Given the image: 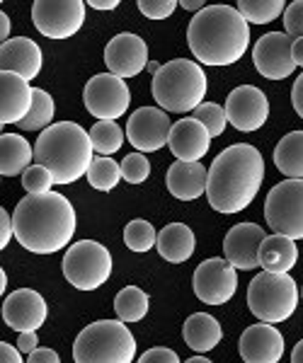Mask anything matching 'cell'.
I'll use <instances>...</instances> for the list:
<instances>
[{
    "instance_id": "28",
    "label": "cell",
    "mask_w": 303,
    "mask_h": 363,
    "mask_svg": "<svg viewBox=\"0 0 303 363\" xmlns=\"http://www.w3.org/2000/svg\"><path fill=\"white\" fill-rule=\"evenodd\" d=\"M275 165L289 179H303V131L287 133L275 148Z\"/></svg>"
},
{
    "instance_id": "13",
    "label": "cell",
    "mask_w": 303,
    "mask_h": 363,
    "mask_svg": "<svg viewBox=\"0 0 303 363\" xmlns=\"http://www.w3.org/2000/svg\"><path fill=\"white\" fill-rule=\"evenodd\" d=\"M294 39L287 32H267L253 46V63L267 80H284L296 70Z\"/></svg>"
},
{
    "instance_id": "46",
    "label": "cell",
    "mask_w": 303,
    "mask_h": 363,
    "mask_svg": "<svg viewBox=\"0 0 303 363\" xmlns=\"http://www.w3.org/2000/svg\"><path fill=\"white\" fill-rule=\"evenodd\" d=\"M0 39H3V44L10 42V15L0 13Z\"/></svg>"
},
{
    "instance_id": "3",
    "label": "cell",
    "mask_w": 303,
    "mask_h": 363,
    "mask_svg": "<svg viewBox=\"0 0 303 363\" xmlns=\"http://www.w3.org/2000/svg\"><path fill=\"white\" fill-rule=\"evenodd\" d=\"M187 44L202 66H233L250 46L246 17L231 5H206L189 20Z\"/></svg>"
},
{
    "instance_id": "6",
    "label": "cell",
    "mask_w": 303,
    "mask_h": 363,
    "mask_svg": "<svg viewBox=\"0 0 303 363\" xmlns=\"http://www.w3.org/2000/svg\"><path fill=\"white\" fill-rule=\"evenodd\" d=\"M136 339L121 320H97L73 342L75 363H133Z\"/></svg>"
},
{
    "instance_id": "36",
    "label": "cell",
    "mask_w": 303,
    "mask_h": 363,
    "mask_svg": "<svg viewBox=\"0 0 303 363\" xmlns=\"http://www.w3.org/2000/svg\"><path fill=\"white\" fill-rule=\"evenodd\" d=\"M54 184V174L44 165H37V162L32 167H27L25 174H22V186L27 189V194H46Z\"/></svg>"
},
{
    "instance_id": "14",
    "label": "cell",
    "mask_w": 303,
    "mask_h": 363,
    "mask_svg": "<svg viewBox=\"0 0 303 363\" xmlns=\"http://www.w3.org/2000/svg\"><path fill=\"white\" fill-rule=\"evenodd\" d=\"M170 116L160 107H141L126 121V138L138 153H155L170 143Z\"/></svg>"
},
{
    "instance_id": "34",
    "label": "cell",
    "mask_w": 303,
    "mask_h": 363,
    "mask_svg": "<svg viewBox=\"0 0 303 363\" xmlns=\"http://www.w3.org/2000/svg\"><path fill=\"white\" fill-rule=\"evenodd\" d=\"M124 242L126 247L131 252H148L153 250L155 245H158V233H155V228L148 223V220H129L124 228Z\"/></svg>"
},
{
    "instance_id": "22",
    "label": "cell",
    "mask_w": 303,
    "mask_h": 363,
    "mask_svg": "<svg viewBox=\"0 0 303 363\" xmlns=\"http://www.w3.org/2000/svg\"><path fill=\"white\" fill-rule=\"evenodd\" d=\"M34 102V87L17 73H0V124L25 121Z\"/></svg>"
},
{
    "instance_id": "21",
    "label": "cell",
    "mask_w": 303,
    "mask_h": 363,
    "mask_svg": "<svg viewBox=\"0 0 303 363\" xmlns=\"http://www.w3.org/2000/svg\"><path fill=\"white\" fill-rule=\"evenodd\" d=\"M44 56L37 42L27 37H15L0 46V68L3 73H17L27 83L42 73Z\"/></svg>"
},
{
    "instance_id": "4",
    "label": "cell",
    "mask_w": 303,
    "mask_h": 363,
    "mask_svg": "<svg viewBox=\"0 0 303 363\" xmlns=\"http://www.w3.org/2000/svg\"><path fill=\"white\" fill-rule=\"evenodd\" d=\"M92 160H95V148L90 133L75 121L51 124L39 133L34 143V162L49 169L58 186L73 184L87 174Z\"/></svg>"
},
{
    "instance_id": "15",
    "label": "cell",
    "mask_w": 303,
    "mask_h": 363,
    "mask_svg": "<svg viewBox=\"0 0 303 363\" xmlns=\"http://www.w3.org/2000/svg\"><path fill=\"white\" fill-rule=\"evenodd\" d=\"M226 114H228V124L236 131L253 133L267 124L270 116V99L265 92L255 85H241L231 92L226 99Z\"/></svg>"
},
{
    "instance_id": "25",
    "label": "cell",
    "mask_w": 303,
    "mask_h": 363,
    "mask_svg": "<svg viewBox=\"0 0 303 363\" xmlns=\"http://www.w3.org/2000/svg\"><path fill=\"white\" fill-rule=\"evenodd\" d=\"M194 245L197 238L184 223H170L158 233V255L170 264H182L194 255Z\"/></svg>"
},
{
    "instance_id": "51",
    "label": "cell",
    "mask_w": 303,
    "mask_h": 363,
    "mask_svg": "<svg viewBox=\"0 0 303 363\" xmlns=\"http://www.w3.org/2000/svg\"><path fill=\"white\" fill-rule=\"evenodd\" d=\"M184 363H214V361H209V359H204V356L199 354V356H192V359H187Z\"/></svg>"
},
{
    "instance_id": "41",
    "label": "cell",
    "mask_w": 303,
    "mask_h": 363,
    "mask_svg": "<svg viewBox=\"0 0 303 363\" xmlns=\"http://www.w3.org/2000/svg\"><path fill=\"white\" fill-rule=\"evenodd\" d=\"M15 235V225H13V216L5 208H0V247H8L10 240Z\"/></svg>"
},
{
    "instance_id": "31",
    "label": "cell",
    "mask_w": 303,
    "mask_h": 363,
    "mask_svg": "<svg viewBox=\"0 0 303 363\" xmlns=\"http://www.w3.org/2000/svg\"><path fill=\"white\" fill-rule=\"evenodd\" d=\"M284 10L287 5L282 0H238V13L248 25H270L279 15L284 17Z\"/></svg>"
},
{
    "instance_id": "33",
    "label": "cell",
    "mask_w": 303,
    "mask_h": 363,
    "mask_svg": "<svg viewBox=\"0 0 303 363\" xmlns=\"http://www.w3.org/2000/svg\"><path fill=\"white\" fill-rule=\"evenodd\" d=\"M121 179V165L112 157L97 155L92 160L90 169H87V182H90L92 189L97 191H112Z\"/></svg>"
},
{
    "instance_id": "1",
    "label": "cell",
    "mask_w": 303,
    "mask_h": 363,
    "mask_svg": "<svg viewBox=\"0 0 303 363\" xmlns=\"http://www.w3.org/2000/svg\"><path fill=\"white\" fill-rule=\"evenodd\" d=\"M265 179V157L255 145L236 143L214 157L209 167L206 199L219 213H241L258 196Z\"/></svg>"
},
{
    "instance_id": "40",
    "label": "cell",
    "mask_w": 303,
    "mask_h": 363,
    "mask_svg": "<svg viewBox=\"0 0 303 363\" xmlns=\"http://www.w3.org/2000/svg\"><path fill=\"white\" fill-rule=\"evenodd\" d=\"M136 363H180V356L167 347H153L141 354V359Z\"/></svg>"
},
{
    "instance_id": "30",
    "label": "cell",
    "mask_w": 303,
    "mask_h": 363,
    "mask_svg": "<svg viewBox=\"0 0 303 363\" xmlns=\"http://www.w3.org/2000/svg\"><path fill=\"white\" fill-rule=\"evenodd\" d=\"M54 114H56V104H54V97L44 90V87H34V102H32V109L29 114L25 116V121H20L17 128L20 131H46L54 121Z\"/></svg>"
},
{
    "instance_id": "44",
    "label": "cell",
    "mask_w": 303,
    "mask_h": 363,
    "mask_svg": "<svg viewBox=\"0 0 303 363\" xmlns=\"http://www.w3.org/2000/svg\"><path fill=\"white\" fill-rule=\"evenodd\" d=\"M0 363H25L22 361V351L13 344L3 342L0 344Z\"/></svg>"
},
{
    "instance_id": "2",
    "label": "cell",
    "mask_w": 303,
    "mask_h": 363,
    "mask_svg": "<svg viewBox=\"0 0 303 363\" xmlns=\"http://www.w3.org/2000/svg\"><path fill=\"white\" fill-rule=\"evenodd\" d=\"M15 240L34 255H54L75 235V211L63 194H27L13 211Z\"/></svg>"
},
{
    "instance_id": "49",
    "label": "cell",
    "mask_w": 303,
    "mask_h": 363,
    "mask_svg": "<svg viewBox=\"0 0 303 363\" xmlns=\"http://www.w3.org/2000/svg\"><path fill=\"white\" fill-rule=\"evenodd\" d=\"M294 61L296 66H303V39H294Z\"/></svg>"
},
{
    "instance_id": "5",
    "label": "cell",
    "mask_w": 303,
    "mask_h": 363,
    "mask_svg": "<svg viewBox=\"0 0 303 363\" xmlns=\"http://www.w3.org/2000/svg\"><path fill=\"white\" fill-rule=\"evenodd\" d=\"M150 92L162 112L194 114L206 95V73L199 63L187 58H172L153 75Z\"/></svg>"
},
{
    "instance_id": "29",
    "label": "cell",
    "mask_w": 303,
    "mask_h": 363,
    "mask_svg": "<svg viewBox=\"0 0 303 363\" xmlns=\"http://www.w3.org/2000/svg\"><path fill=\"white\" fill-rule=\"evenodd\" d=\"M150 298L138 286H126L114 298V313L121 322H141L148 315Z\"/></svg>"
},
{
    "instance_id": "27",
    "label": "cell",
    "mask_w": 303,
    "mask_h": 363,
    "mask_svg": "<svg viewBox=\"0 0 303 363\" xmlns=\"http://www.w3.org/2000/svg\"><path fill=\"white\" fill-rule=\"evenodd\" d=\"M34 148L20 133H3L0 138V174L3 177H17L32 167Z\"/></svg>"
},
{
    "instance_id": "17",
    "label": "cell",
    "mask_w": 303,
    "mask_h": 363,
    "mask_svg": "<svg viewBox=\"0 0 303 363\" xmlns=\"http://www.w3.org/2000/svg\"><path fill=\"white\" fill-rule=\"evenodd\" d=\"M49 308L39 291L34 289H20L10 294L3 303V320L10 330L15 332H37L46 322Z\"/></svg>"
},
{
    "instance_id": "43",
    "label": "cell",
    "mask_w": 303,
    "mask_h": 363,
    "mask_svg": "<svg viewBox=\"0 0 303 363\" xmlns=\"http://www.w3.org/2000/svg\"><path fill=\"white\" fill-rule=\"evenodd\" d=\"M27 363H61V359H58V354L54 349L39 347L37 351H32V354H29Z\"/></svg>"
},
{
    "instance_id": "7",
    "label": "cell",
    "mask_w": 303,
    "mask_h": 363,
    "mask_svg": "<svg viewBox=\"0 0 303 363\" xmlns=\"http://www.w3.org/2000/svg\"><path fill=\"white\" fill-rule=\"evenodd\" d=\"M299 306V289L289 274L260 272L248 286V308L260 322H287Z\"/></svg>"
},
{
    "instance_id": "18",
    "label": "cell",
    "mask_w": 303,
    "mask_h": 363,
    "mask_svg": "<svg viewBox=\"0 0 303 363\" xmlns=\"http://www.w3.org/2000/svg\"><path fill=\"white\" fill-rule=\"evenodd\" d=\"M267 233L258 223H238L233 225L224 238L226 259L236 269L253 272L260 267V247L265 242Z\"/></svg>"
},
{
    "instance_id": "9",
    "label": "cell",
    "mask_w": 303,
    "mask_h": 363,
    "mask_svg": "<svg viewBox=\"0 0 303 363\" xmlns=\"http://www.w3.org/2000/svg\"><path fill=\"white\" fill-rule=\"evenodd\" d=\"M265 218L275 235L303 240V179H284L265 199Z\"/></svg>"
},
{
    "instance_id": "20",
    "label": "cell",
    "mask_w": 303,
    "mask_h": 363,
    "mask_svg": "<svg viewBox=\"0 0 303 363\" xmlns=\"http://www.w3.org/2000/svg\"><path fill=\"white\" fill-rule=\"evenodd\" d=\"M167 145H170L172 155L180 162H199L209 153L211 133L206 131L202 121H197L194 116H187V119H180L177 124H172Z\"/></svg>"
},
{
    "instance_id": "11",
    "label": "cell",
    "mask_w": 303,
    "mask_h": 363,
    "mask_svg": "<svg viewBox=\"0 0 303 363\" xmlns=\"http://www.w3.org/2000/svg\"><path fill=\"white\" fill-rule=\"evenodd\" d=\"M32 22L44 37L68 39L83 29V0H37L32 5Z\"/></svg>"
},
{
    "instance_id": "37",
    "label": "cell",
    "mask_w": 303,
    "mask_h": 363,
    "mask_svg": "<svg viewBox=\"0 0 303 363\" xmlns=\"http://www.w3.org/2000/svg\"><path fill=\"white\" fill-rule=\"evenodd\" d=\"M150 177V162L143 153H129L121 160V179L129 184H141Z\"/></svg>"
},
{
    "instance_id": "32",
    "label": "cell",
    "mask_w": 303,
    "mask_h": 363,
    "mask_svg": "<svg viewBox=\"0 0 303 363\" xmlns=\"http://www.w3.org/2000/svg\"><path fill=\"white\" fill-rule=\"evenodd\" d=\"M87 133H90L95 153L102 157L114 155L116 150H121V143H124V133H121V126L116 121H97Z\"/></svg>"
},
{
    "instance_id": "38",
    "label": "cell",
    "mask_w": 303,
    "mask_h": 363,
    "mask_svg": "<svg viewBox=\"0 0 303 363\" xmlns=\"http://www.w3.org/2000/svg\"><path fill=\"white\" fill-rule=\"evenodd\" d=\"M284 32L291 39H303V0H294L284 10Z\"/></svg>"
},
{
    "instance_id": "10",
    "label": "cell",
    "mask_w": 303,
    "mask_h": 363,
    "mask_svg": "<svg viewBox=\"0 0 303 363\" xmlns=\"http://www.w3.org/2000/svg\"><path fill=\"white\" fill-rule=\"evenodd\" d=\"M85 109L95 116L97 121H114L129 109L131 90L121 78L112 73L92 75L83 92Z\"/></svg>"
},
{
    "instance_id": "23",
    "label": "cell",
    "mask_w": 303,
    "mask_h": 363,
    "mask_svg": "<svg viewBox=\"0 0 303 363\" xmlns=\"http://www.w3.org/2000/svg\"><path fill=\"white\" fill-rule=\"evenodd\" d=\"M167 191L180 199V201H194L202 194H206L209 184V167H204L202 162H180L175 160L167 167L165 174Z\"/></svg>"
},
{
    "instance_id": "8",
    "label": "cell",
    "mask_w": 303,
    "mask_h": 363,
    "mask_svg": "<svg viewBox=\"0 0 303 363\" xmlns=\"http://www.w3.org/2000/svg\"><path fill=\"white\" fill-rule=\"evenodd\" d=\"M61 269L73 289L95 291L112 277V255L95 240H80L66 250Z\"/></svg>"
},
{
    "instance_id": "16",
    "label": "cell",
    "mask_w": 303,
    "mask_h": 363,
    "mask_svg": "<svg viewBox=\"0 0 303 363\" xmlns=\"http://www.w3.org/2000/svg\"><path fill=\"white\" fill-rule=\"evenodd\" d=\"M104 63H107L109 73L116 75V78H133L150 63L148 46L138 34L121 32L114 39H109V44L104 46Z\"/></svg>"
},
{
    "instance_id": "52",
    "label": "cell",
    "mask_w": 303,
    "mask_h": 363,
    "mask_svg": "<svg viewBox=\"0 0 303 363\" xmlns=\"http://www.w3.org/2000/svg\"><path fill=\"white\" fill-rule=\"evenodd\" d=\"M0 284H3V286H0V294L5 296V289H8V277H5V272L0 274Z\"/></svg>"
},
{
    "instance_id": "47",
    "label": "cell",
    "mask_w": 303,
    "mask_h": 363,
    "mask_svg": "<svg viewBox=\"0 0 303 363\" xmlns=\"http://www.w3.org/2000/svg\"><path fill=\"white\" fill-rule=\"evenodd\" d=\"M180 5H182L184 10H189V13H194V15L202 13V10L206 8V5H204V0H182Z\"/></svg>"
},
{
    "instance_id": "35",
    "label": "cell",
    "mask_w": 303,
    "mask_h": 363,
    "mask_svg": "<svg viewBox=\"0 0 303 363\" xmlns=\"http://www.w3.org/2000/svg\"><path fill=\"white\" fill-rule=\"evenodd\" d=\"M194 119L202 121L206 126V131L211 133V138H219L221 133L226 131V124H228V114H226V107H219L216 102H204L194 109Z\"/></svg>"
},
{
    "instance_id": "12",
    "label": "cell",
    "mask_w": 303,
    "mask_h": 363,
    "mask_svg": "<svg viewBox=\"0 0 303 363\" xmlns=\"http://www.w3.org/2000/svg\"><path fill=\"white\" fill-rule=\"evenodd\" d=\"M192 289H194V296L206 306H224L236 296V267L228 259H219V257L204 259L192 277Z\"/></svg>"
},
{
    "instance_id": "42",
    "label": "cell",
    "mask_w": 303,
    "mask_h": 363,
    "mask_svg": "<svg viewBox=\"0 0 303 363\" xmlns=\"http://www.w3.org/2000/svg\"><path fill=\"white\" fill-rule=\"evenodd\" d=\"M17 349L22 351V354H32V351H37L39 349V337H37V332H22L20 337H17V344H15Z\"/></svg>"
},
{
    "instance_id": "26",
    "label": "cell",
    "mask_w": 303,
    "mask_h": 363,
    "mask_svg": "<svg viewBox=\"0 0 303 363\" xmlns=\"http://www.w3.org/2000/svg\"><path fill=\"white\" fill-rule=\"evenodd\" d=\"M299 262L296 240L284 235H267L260 247V267L272 274H289Z\"/></svg>"
},
{
    "instance_id": "24",
    "label": "cell",
    "mask_w": 303,
    "mask_h": 363,
    "mask_svg": "<svg viewBox=\"0 0 303 363\" xmlns=\"http://www.w3.org/2000/svg\"><path fill=\"white\" fill-rule=\"evenodd\" d=\"M182 337L184 344L197 351V354H206V351L216 349L224 339V330H221L219 320L209 313H194L184 320L182 327Z\"/></svg>"
},
{
    "instance_id": "19",
    "label": "cell",
    "mask_w": 303,
    "mask_h": 363,
    "mask_svg": "<svg viewBox=\"0 0 303 363\" xmlns=\"http://www.w3.org/2000/svg\"><path fill=\"white\" fill-rule=\"evenodd\" d=\"M243 363H279L284 356V337L275 325H250L238 342Z\"/></svg>"
},
{
    "instance_id": "39",
    "label": "cell",
    "mask_w": 303,
    "mask_h": 363,
    "mask_svg": "<svg viewBox=\"0 0 303 363\" xmlns=\"http://www.w3.org/2000/svg\"><path fill=\"white\" fill-rule=\"evenodd\" d=\"M175 8H177L175 0H138V10L148 20H167Z\"/></svg>"
},
{
    "instance_id": "50",
    "label": "cell",
    "mask_w": 303,
    "mask_h": 363,
    "mask_svg": "<svg viewBox=\"0 0 303 363\" xmlns=\"http://www.w3.org/2000/svg\"><path fill=\"white\" fill-rule=\"evenodd\" d=\"M291 363H303V339L291 351Z\"/></svg>"
},
{
    "instance_id": "45",
    "label": "cell",
    "mask_w": 303,
    "mask_h": 363,
    "mask_svg": "<svg viewBox=\"0 0 303 363\" xmlns=\"http://www.w3.org/2000/svg\"><path fill=\"white\" fill-rule=\"evenodd\" d=\"M291 104H294V109H296V114L303 119V73L296 78V83L294 87H291Z\"/></svg>"
},
{
    "instance_id": "48",
    "label": "cell",
    "mask_w": 303,
    "mask_h": 363,
    "mask_svg": "<svg viewBox=\"0 0 303 363\" xmlns=\"http://www.w3.org/2000/svg\"><path fill=\"white\" fill-rule=\"evenodd\" d=\"M87 5H90V8H95V10H114L119 3H116V0H90Z\"/></svg>"
}]
</instances>
